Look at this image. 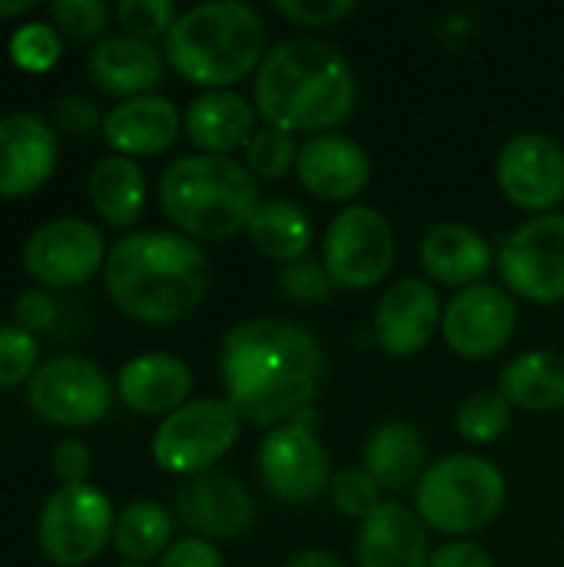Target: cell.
<instances>
[{"label": "cell", "mask_w": 564, "mask_h": 567, "mask_svg": "<svg viewBox=\"0 0 564 567\" xmlns=\"http://www.w3.org/2000/svg\"><path fill=\"white\" fill-rule=\"evenodd\" d=\"M40 369V346L37 336L20 329L17 322L0 326V389L30 382V375Z\"/></svg>", "instance_id": "cell-36"}, {"label": "cell", "mask_w": 564, "mask_h": 567, "mask_svg": "<svg viewBox=\"0 0 564 567\" xmlns=\"http://www.w3.org/2000/svg\"><path fill=\"white\" fill-rule=\"evenodd\" d=\"M495 266L515 299L535 306L564 302V213L532 216L515 226L505 236Z\"/></svg>", "instance_id": "cell-10"}, {"label": "cell", "mask_w": 564, "mask_h": 567, "mask_svg": "<svg viewBox=\"0 0 564 567\" xmlns=\"http://www.w3.org/2000/svg\"><path fill=\"white\" fill-rule=\"evenodd\" d=\"M33 7H37L33 0H0V17H20Z\"/></svg>", "instance_id": "cell-46"}, {"label": "cell", "mask_w": 564, "mask_h": 567, "mask_svg": "<svg viewBox=\"0 0 564 567\" xmlns=\"http://www.w3.org/2000/svg\"><path fill=\"white\" fill-rule=\"evenodd\" d=\"M57 133L37 113L0 120V196H27L43 186L57 166Z\"/></svg>", "instance_id": "cell-19"}, {"label": "cell", "mask_w": 564, "mask_h": 567, "mask_svg": "<svg viewBox=\"0 0 564 567\" xmlns=\"http://www.w3.org/2000/svg\"><path fill=\"white\" fill-rule=\"evenodd\" d=\"M499 392L512 409L525 412H562L564 409V352L532 349L515 355L502 375Z\"/></svg>", "instance_id": "cell-28"}, {"label": "cell", "mask_w": 564, "mask_h": 567, "mask_svg": "<svg viewBox=\"0 0 564 567\" xmlns=\"http://www.w3.org/2000/svg\"><path fill=\"white\" fill-rule=\"evenodd\" d=\"M429 528L416 515V508L399 498L382 502L362 525L356 538V565L359 567H429Z\"/></svg>", "instance_id": "cell-20"}, {"label": "cell", "mask_w": 564, "mask_h": 567, "mask_svg": "<svg viewBox=\"0 0 564 567\" xmlns=\"http://www.w3.org/2000/svg\"><path fill=\"white\" fill-rule=\"evenodd\" d=\"M296 159H299L296 136L279 126H269V123H263L253 133L249 146L243 150V166L256 176V183L289 176L296 169Z\"/></svg>", "instance_id": "cell-32"}, {"label": "cell", "mask_w": 564, "mask_h": 567, "mask_svg": "<svg viewBox=\"0 0 564 567\" xmlns=\"http://www.w3.org/2000/svg\"><path fill=\"white\" fill-rule=\"evenodd\" d=\"M259 478L283 505H312L329 492L332 468L316 429L286 422L269 429L259 445Z\"/></svg>", "instance_id": "cell-12"}, {"label": "cell", "mask_w": 564, "mask_h": 567, "mask_svg": "<svg viewBox=\"0 0 564 567\" xmlns=\"http://www.w3.org/2000/svg\"><path fill=\"white\" fill-rule=\"evenodd\" d=\"M57 120H60V126H63V130H70V133H76V136L90 133L93 126H103V116L96 113V103H93V100H86V96L60 100V106H57Z\"/></svg>", "instance_id": "cell-44"}, {"label": "cell", "mask_w": 564, "mask_h": 567, "mask_svg": "<svg viewBox=\"0 0 564 567\" xmlns=\"http://www.w3.org/2000/svg\"><path fill=\"white\" fill-rule=\"evenodd\" d=\"M86 70L103 93L130 100V96H146L163 83L166 56L150 40L130 33H110L90 53Z\"/></svg>", "instance_id": "cell-25"}, {"label": "cell", "mask_w": 564, "mask_h": 567, "mask_svg": "<svg viewBox=\"0 0 564 567\" xmlns=\"http://www.w3.org/2000/svg\"><path fill=\"white\" fill-rule=\"evenodd\" d=\"M176 522L193 538H206L213 545L233 542L253 532L256 498L239 478L216 468V472L186 478V485L176 492Z\"/></svg>", "instance_id": "cell-16"}, {"label": "cell", "mask_w": 564, "mask_h": 567, "mask_svg": "<svg viewBox=\"0 0 564 567\" xmlns=\"http://www.w3.org/2000/svg\"><path fill=\"white\" fill-rule=\"evenodd\" d=\"M10 56L17 66L40 73L60 60V30L43 20H27L10 37Z\"/></svg>", "instance_id": "cell-34"}, {"label": "cell", "mask_w": 564, "mask_h": 567, "mask_svg": "<svg viewBox=\"0 0 564 567\" xmlns=\"http://www.w3.org/2000/svg\"><path fill=\"white\" fill-rule=\"evenodd\" d=\"M249 243L273 262L289 266L309 256L316 239L309 213L293 199H263L246 226Z\"/></svg>", "instance_id": "cell-29"}, {"label": "cell", "mask_w": 564, "mask_h": 567, "mask_svg": "<svg viewBox=\"0 0 564 567\" xmlns=\"http://www.w3.org/2000/svg\"><path fill=\"white\" fill-rule=\"evenodd\" d=\"M519 329V302L509 289L479 282L459 289L442 312L445 346L469 362L499 355Z\"/></svg>", "instance_id": "cell-14"}, {"label": "cell", "mask_w": 564, "mask_h": 567, "mask_svg": "<svg viewBox=\"0 0 564 567\" xmlns=\"http://www.w3.org/2000/svg\"><path fill=\"white\" fill-rule=\"evenodd\" d=\"M266 53V20L243 0H209L183 10L163 40L166 63L203 90H233L256 76Z\"/></svg>", "instance_id": "cell-4"}, {"label": "cell", "mask_w": 564, "mask_h": 567, "mask_svg": "<svg viewBox=\"0 0 564 567\" xmlns=\"http://www.w3.org/2000/svg\"><path fill=\"white\" fill-rule=\"evenodd\" d=\"M283 567H346L332 551H326V548H302V551H296L289 561Z\"/></svg>", "instance_id": "cell-45"}, {"label": "cell", "mask_w": 564, "mask_h": 567, "mask_svg": "<svg viewBox=\"0 0 564 567\" xmlns=\"http://www.w3.org/2000/svg\"><path fill=\"white\" fill-rule=\"evenodd\" d=\"M326 495H329L332 508L342 518H352L359 525L386 502L382 488L372 482V475L366 468H339V472H332V482H329Z\"/></svg>", "instance_id": "cell-33"}, {"label": "cell", "mask_w": 564, "mask_h": 567, "mask_svg": "<svg viewBox=\"0 0 564 567\" xmlns=\"http://www.w3.org/2000/svg\"><path fill=\"white\" fill-rule=\"evenodd\" d=\"M116 399L140 415H173L193 395V369L170 352L133 355L116 372Z\"/></svg>", "instance_id": "cell-22"}, {"label": "cell", "mask_w": 564, "mask_h": 567, "mask_svg": "<svg viewBox=\"0 0 564 567\" xmlns=\"http://www.w3.org/2000/svg\"><path fill=\"white\" fill-rule=\"evenodd\" d=\"M419 266L429 282L469 289L485 282L495 266L489 239L465 223H439L419 243Z\"/></svg>", "instance_id": "cell-23"}, {"label": "cell", "mask_w": 564, "mask_h": 567, "mask_svg": "<svg viewBox=\"0 0 564 567\" xmlns=\"http://www.w3.org/2000/svg\"><path fill=\"white\" fill-rule=\"evenodd\" d=\"M429 449L409 419H386L379 422L362 449V468L372 475V482L389 492V495H406L416 492L429 468Z\"/></svg>", "instance_id": "cell-26"}, {"label": "cell", "mask_w": 564, "mask_h": 567, "mask_svg": "<svg viewBox=\"0 0 564 567\" xmlns=\"http://www.w3.org/2000/svg\"><path fill=\"white\" fill-rule=\"evenodd\" d=\"M505 498L509 485L495 462L475 452H455L425 468L412 508L429 532L459 542L489 528L502 515Z\"/></svg>", "instance_id": "cell-6"}, {"label": "cell", "mask_w": 564, "mask_h": 567, "mask_svg": "<svg viewBox=\"0 0 564 567\" xmlns=\"http://www.w3.org/2000/svg\"><path fill=\"white\" fill-rule=\"evenodd\" d=\"M53 27L73 40H90L96 33H103L106 20H110V7L103 0H53L47 7Z\"/></svg>", "instance_id": "cell-38"}, {"label": "cell", "mask_w": 564, "mask_h": 567, "mask_svg": "<svg viewBox=\"0 0 564 567\" xmlns=\"http://www.w3.org/2000/svg\"><path fill=\"white\" fill-rule=\"evenodd\" d=\"M495 179L512 206L532 216L555 213L564 203V146L548 133H515L499 150Z\"/></svg>", "instance_id": "cell-13"}, {"label": "cell", "mask_w": 564, "mask_h": 567, "mask_svg": "<svg viewBox=\"0 0 564 567\" xmlns=\"http://www.w3.org/2000/svg\"><path fill=\"white\" fill-rule=\"evenodd\" d=\"M429 567H495V561L479 542L459 538V542H449V545L435 548Z\"/></svg>", "instance_id": "cell-42"}, {"label": "cell", "mask_w": 564, "mask_h": 567, "mask_svg": "<svg viewBox=\"0 0 564 567\" xmlns=\"http://www.w3.org/2000/svg\"><path fill=\"white\" fill-rule=\"evenodd\" d=\"M322 266L336 289L369 292L396 262V233L382 209L352 203L342 206L322 233Z\"/></svg>", "instance_id": "cell-8"}, {"label": "cell", "mask_w": 564, "mask_h": 567, "mask_svg": "<svg viewBox=\"0 0 564 567\" xmlns=\"http://www.w3.org/2000/svg\"><path fill=\"white\" fill-rule=\"evenodd\" d=\"M243 419L226 399H189L153 432V462L180 478L216 472L239 442Z\"/></svg>", "instance_id": "cell-7"}, {"label": "cell", "mask_w": 564, "mask_h": 567, "mask_svg": "<svg viewBox=\"0 0 564 567\" xmlns=\"http://www.w3.org/2000/svg\"><path fill=\"white\" fill-rule=\"evenodd\" d=\"M442 312L445 306L439 302V292L429 279H399L376 302V346L392 359L419 355L435 339V332H442Z\"/></svg>", "instance_id": "cell-17"}, {"label": "cell", "mask_w": 564, "mask_h": 567, "mask_svg": "<svg viewBox=\"0 0 564 567\" xmlns=\"http://www.w3.org/2000/svg\"><path fill=\"white\" fill-rule=\"evenodd\" d=\"M106 372L83 355H53L27 382V402L37 419L60 429L96 425L113 405Z\"/></svg>", "instance_id": "cell-11"}, {"label": "cell", "mask_w": 564, "mask_h": 567, "mask_svg": "<svg viewBox=\"0 0 564 567\" xmlns=\"http://www.w3.org/2000/svg\"><path fill=\"white\" fill-rule=\"evenodd\" d=\"M213 269L199 243L183 233H130L116 239L103 262L110 302L146 326L186 319L209 292Z\"/></svg>", "instance_id": "cell-3"}, {"label": "cell", "mask_w": 564, "mask_h": 567, "mask_svg": "<svg viewBox=\"0 0 564 567\" xmlns=\"http://www.w3.org/2000/svg\"><path fill=\"white\" fill-rule=\"evenodd\" d=\"M219 379L243 425L269 432L312 409L326 379V355L309 329L259 316L223 336Z\"/></svg>", "instance_id": "cell-1"}, {"label": "cell", "mask_w": 564, "mask_h": 567, "mask_svg": "<svg viewBox=\"0 0 564 567\" xmlns=\"http://www.w3.org/2000/svg\"><path fill=\"white\" fill-rule=\"evenodd\" d=\"M296 179L309 196L322 203L352 206V199L362 196L366 186L372 183V159L366 146L346 133L309 136L299 146Z\"/></svg>", "instance_id": "cell-18"}, {"label": "cell", "mask_w": 564, "mask_h": 567, "mask_svg": "<svg viewBox=\"0 0 564 567\" xmlns=\"http://www.w3.org/2000/svg\"><path fill=\"white\" fill-rule=\"evenodd\" d=\"M86 193L100 219L113 229H130L146 206V176L136 159L106 153L86 176Z\"/></svg>", "instance_id": "cell-27"}, {"label": "cell", "mask_w": 564, "mask_h": 567, "mask_svg": "<svg viewBox=\"0 0 564 567\" xmlns=\"http://www.w3.org/2000/svg\"><path fill=\"white\" fill-rule=\"evenodd\" d=\"M273 10L306 30H326V27H339L342 20H349L356 13L352 0H276Z\"/></svg>", "instance_id": "cell-39"}, {"label": "cell", "mask_w": 564, "mask_h": 567, "mask_svg": "<svg viewBox=\"0 0 564 567\" xmlns=\"http://www.w3.org/2000/svg\"><path fill=\"white\" fill-rule=\"evenodd\" d=\"M253 106L263 123L286 133H336L356 110L349 60L316 37H289L269 47L253 76Z\"/></svg>", "instance_id": "cell-2"}, {"label": "cell", "mask_w": 564, "mask_h": 567, "mask_svg": "<svg viewBox=\"0 0 564 567\" xmlns=\"http://www.w3.org/2000/svg\"><path fill=\"white\" fill-rule=\"evenodd\" d=\"M259 113L253 100L239 96L236 90H203L189 100L183 113V130L199 153L209 156H233L236 150H246Z\"/></svg>", "instance_id": "cell-24"}, {"label": "cell", "mask_w": 564, "mask_h": 567, "mask_svg": "<svg viewBox=\"0 0 564 567\" xmlns=\"http://www.w3.org/2000/svg\"><path fill=\"white\" fill-rule=\"evenodd\" d=\"M176 17H180V10L173 0H120L116 3V20H120L123 33L150 40V43L156 37L166 40Z\"/></svg>", "instance_id": "cell-37"}, {"label": "cell", "mask_w": 564, "mask_h": 567, "mask_svg": "<svg viewBox=\"0 0 564 567\" xmlns=\"http://www.w3.org/2000/svg\"><path fill=\"white\" fill-rule=\"evenodd\" d=\"M259 203L256 176L233 156L189 153L173 159L160 176V206L193 243H226L239 236Z\"/></svg>", "instance_id": "cell-5"}, {"label": "cell", "mask_w": 564, "mask_h": 567, "mask_svg": "<svg viewBox=\"0 0 564 567\" xmlns=\"http://www.w3.org/2000/svg\"><path fill=\"white\" fill-rule=\"evenodd\" d=\"M116 567H150V565H136V561H123V565H116Z\"/></svg>", "instance_id": "cell-47"}, {"label": "cell", "mask_w": 564, "mask_h": 567, "mask_svg": "<svg viewBox=\"0 0 564 567\" xmlns=\"http://www.w3.org/2000/svg\"><path fill=\"white\" fill-rule=\"evenodd\" d=\"M156 567H226L219 545L206 542V538H180L170 545V551L160 558Z\"/></svg>", "instance_id": "cell-41"}, {"label": "cell", "mask_w": 564, "mask_h": 567, "mask_svg": "<svg viewBox=\"0 0 564 567\" xmlns=\"http://www.w3.org/2000/svg\"><path fill=\"white\" fill-rule=\"evenodd\" d=\"M103 233L76 216H60L40 223L23 246V266L40 286L70 289L83 286L106 262Z\"/></svg>", "instance_id": "cell-15"}, {"label": "cell", "mask_w": 564, "mask_h": 567, "mask_svg": "<svg viewBox=\"0 0 564 567\" xmlns=\"http://www.w3.org/2000/svg\"><path fill=\"white\" fill-rule=\"evenodd\" d=\"M103 140L113 146L120 156H160L166 153L180 130H183V113L170 96L146 93V96H130L120 100L110 113H103Z\"/></svg>", "instance_id": "cell-21"}, {"label": "cell", "mask_w": 564, "mask_h": 567, "mask_svg": "<svg viewBox=\"0 0 564 567\" xmlns=\"http://www.w3.org/2000/svg\"><path fill=\"white\" fill-rule=\"evenodd\" d=\"M113 505L110 498L86 485H60L37 522L40 548L60 567L90 565L113 542Z\"/></svg>", "instance_id": "cell-9"}, {"label": "cell", "mask_w": 564, "mask_h": 567, "mask_svg": "<svg viewBox=\"0 0 564 567\" xmlns=\"http://www.w3.org/2000/svg\"><path fill=\"white\" fill-rule=\"evenodd\" d=\"M276 286L296 306H322L336 289L326 266H322V259H316V256H306L299 262L283 266L279 276H276Z\"/></svg>", "instance_id": "cell-35"}, {"label": "cell", "mask_w": 564, "mask_h": 567, "mask_svg": "<svg viewBox=\"0 0 564 567\" xmlns=\"http://www.w3.org/2000/svg\"><path fill=\"white\" fill-rule=\"evenodd\" d=\"M512 429V405L499 389L472 392L455 412V432L469 445H495Z\"/></svg>", "instance_id": "cell-31"}, {"label": "cell", "mask_w": 564, "mask_h": 567, "mask_svg": "<svg viewBox=\"0 0 564 567\" xmlns=\"http://www.w3.org/2000/svg\"><path fill=\"white\" fill-rule=\"evenodd\" d=\"M93 468L90 445L80 439H63L53 449V472L63 485H86V475Z\"/></svg>", "instance_id": "cell-40"}, {"label": "cell", "mask_w": 564, "mask_h": 567, "mask_svg": "<svg viewBox=\"0 0 564 567\" xmlns=\"http://www.w3.org/2000/svg\"><path fill=\"white\" fill-rule=\"evenodd\" d=\"M53 312H57L53 299H50L47 292H37V289L23 292V296L13 302L17 326H20V329H27V332H37V329L50 326V322H53Z\"/></svg>", "instance_id": "cell-43"}, {"label": "cell", "mask_w": 564, "mask_h": 567, "mask_svg": "<svg viewBox=\"0 0 564 567\" xmlns=\"http://www.w3.org/2000/svg\"><path fill=\"white\" fill-rule=\"evenodd\" d=\"M173 545V515L160 502H133L116 515L113 548L136 565L163 558Z\"/></svg>", "instance_id": "cell-30"}]
</instances>
